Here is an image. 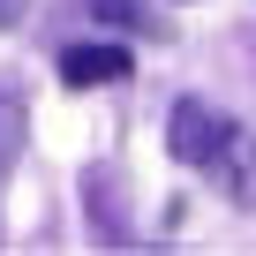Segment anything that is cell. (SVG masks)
<instances>
[{
  "instance_id": "obj_1",
  "label": "cell",
  "mask_w": 256,
  "mask_h": 256,
  "mask_svg": "<svg viewBox=\"0 0 256 256\" xmlns=\"http://www.w3.org/2000/svg\"><path fill=\"white\" fill-rule=\"evenodd\" d=\"M166 144H174V158H181V166H211V158L234 144V120H226V113H211L204 98H181V106H174V120H166Z\"/></svg>"
},
{
  "instance_id": "obj_2",
  "label": "cell",
  "mask_w": 256,
  "mask_h": 256,
  "mask_svg": "<svg viewBox=\"0 0 256 256\" xmlns=\"http://www.w3.org/2000/svg\"><path fill=\"white\" fill-rule=\"evenodd\" d=\"M128 68H136V60H128V46H106V38H98V46H68V53H60V83H68V90L120 83Z\"/></svg>"
},
{
  "instance_id": "obj_3",
  "label": "cell",
  "mask_w": 256,
  "mask_h": 256,
  "mask_svg": "<svg viewBox=\"0 0 256 256\" xmlns=\"http://www.w3.org/2000/svg\"><path fill=\"white\" fill-rule=\"evenodd\" d=\"M211 174H218V181H226V188H234L241 204H256V144L241 136V128H234V144H226V151L211 158Z\"/></svg>"
},
{
  "instance_id": "obj_4",
  "label": "cell",
  "mask_w": 256,
  "mask_h": 256,
  "mask_svg": "<svg viewBox=\"0 0 256 256\" xmlns=\"http://www.w3.org/2000/svg\"><path fill=\"white\" fill-rule=\"evenodd\" d=\"M16 151H23V106H16V98H0V174L16 166Z\"/></svg>"
},
{
  "instance_id": "obj_5",
  "label": "cell",
  "mask_w": 256,
  "mask_h": 256,
  "mask_svg": "<svg viewBox=\"0 0 256 256\" xmlns=\"http://www.w3.org/2000/svg\"><path fill=\"white\" fill-rule=\"evenodd\" d=\"M16 8H23V0H0V23H8V16H16Z\"/></svg>"
}]
</instances>
